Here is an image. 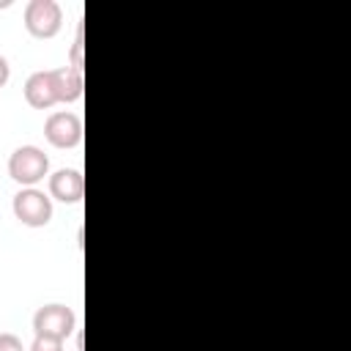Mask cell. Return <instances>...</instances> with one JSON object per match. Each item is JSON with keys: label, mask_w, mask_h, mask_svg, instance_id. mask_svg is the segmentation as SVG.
Returning a JSON list of instances; mask_svg holds the SVG:
<instances>
[{"label": "cell", "mask_w": 351, "mask_h": 351, "mask_svg": "<svg viewBox=\"0 0 351 351\" xmlns=\"http://www.w3.org/2000/svg\"><path fill=\"white\" fill-rule=\"evenodd\" d=\"M49 156L33 143L14 148L8 156V178L19 186H38L44 178H49Z\"/></svg>", "instance_id": "1"}, {"label": "cell", "mask_w": 351, "mask_h": 351, "mask_svg": "<svg viewBox=\"0 0 351 351\" xmlns=\"http://www.w3.org/2000/svg\"><path fill=\"white\" fill-rule=\"evenodd\" d=\"M11 211L25 228H44L55 214V200L38 186H19L11 197Z\"/></svg>", "instance_id": "2"}, {"label": "cell", "mask_w": 351, "mask_h": 351, "mask_svg": "<svg viewBox=\"0 0 351 351\" xmlns=\"http://www.w3.org/2000/svg\"><path fill=\"white\" fill-rule=\"evenodd\" d=\"M74 332H77V313L63 302L41 304L33 313V335L36 337H49V340L66 343Z\"/></svg>", "instance_id": "3"}, {"label": "cell", "mask_w": 351, "mask_h": 351, "mask_svg": "<svg viewBox=\"0 0 351 351\" xmlns=\"http://www.w3.org/2000/svg\"><path fill=\"white\" fill-rule=\"evenodd\" d=\"M22 19L33 38H52L63 27V8L58 0H27Z\"/></svg>", "instance_id": "4"}, {"label": "cell", "mask_w": 351, "mask_h": 351, "mask_svg": "<svg viewBox=\"0 0 351 351\" xmlns=\"http://www.w3.org/2000/svg\"><path fill=\"white\" fill-rule=\"evenodd\" d=\"M44 137L52 148H77L82 143V118L71 110H55L44 121Z\"/></svg>", "instance_id": "5"}, {"label": "cell", "mask_w": 351, "mask_h": 351, "mask_svg": "<svg viewBox=\"0 0 351 351\" xmlns=\"http://www.w3.org/2000/svg\"><path fill=\"white\" fill-rule=\"evenodd\" d=\"M47 195L58 203L74 206L85 197V176L77 167H58L47 178Z\"/></svg>", "instance_id": "6"}, {"label": "cell", "mask_w": 351, "mask_h": 351, "mask_svg": "<svg viewBox=\"0 0 351 351\" xmlns=\"http://www.w3.org/2000/svg\"><path fill=\"white\" fill-rule=\"evenodd\" d=\"M22 93H25V101H27L33 110H49L52 104H58L55 88H52V71H49V69L33 71V74L25 80Z\"/></svg>", "instance_id": "7"}, {"label": "cell", "mask_w": 351, "mask_h": 351, "mask_svg": "<svg viewBox=\"0 0 351 351\" xmlns=\"http://www.w3.org/2000/svg\"><path fill=\"white\" fill-rule=\"evenodd\" d=\"M52 71V88H55V99L63 104H71L77 99H82V71H77L74 66H58L49 69Z\"/></svg>", "instance_id": "8"}, {"label": "cell", "mask_w": 351, "mask_h": 351, "mask_svg": "<svg viewBox=\"0 0 351 351\" xmlns=\"http://www.w3.org/2000/svg\"><path fill=\"white\" fill-rule=\"evenodd\" d=\"M27 351H63V343L60 340H49V337H33Z\"/></svg>", "instance_id": "9"}, {"label": "cell", "mask_w": 351, "mask_h": 351, "mask_svg": "<svg viewBox=\"0 0 351 351\" xmlns=\"http://www.w3.org/2000/svg\"><path fill=\"white\" fill-rule=\"evenodd\" d=\"M0 351H27L14 332H0Z\"/></svg>", "instance_id": "10"}, {"label": "cell", "mask_w": 351, "mask_h": 351, "mask_svg": "<svg viewBox=\"0 0 351 351\" xmlns=\"http://www.w3.org/2000/svg\"><path fill=\"white\" fill-rule=\"evenodd\" d=\"M77 71H82V27L77 30V38H74V47H71V63Z\"/></svg>", "instance_id": "11"}, {"label": "cell", "mask_w": 351, "mask_h": 351, "mask_svg": "<svg viewBox=\"0 0 351 351\" xmlns=\"http://www.w3.org/2000/svg\"><path fill=\"white\" fill-rule=\"evenodd\" d=\"M8 80H11V63H8V58L0 52V88H5Z\"/></svg>", "instance_id": "12"}]
</instances>
